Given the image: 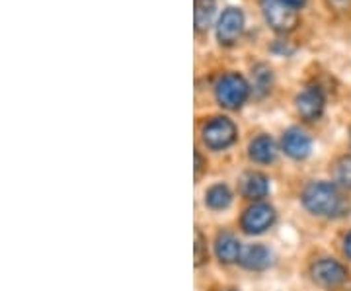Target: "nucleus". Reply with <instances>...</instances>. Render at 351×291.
Masks as SVG:
<instances>
[{
	"label": "nucleus",
	"mask_w": 351,
	"mask_h": 291,
	"mask_svg": "<svg viewBox=\"0 0 351 291\" xmlns=\"http://www.w3.org/2000/svg\"><path fill=\"white\" fill-rule=\"evenodd\" d=\"M217 102L228 108V110H239L244 102L248 100L250 96V86L244 80V76H240L239 73H226L225 76H221V80L217 82Z\"/></svg>",
	"instance_id": "2"
},
{
	"label": "nucleus",
	"mask_w": 351,
	"mask_h": 291,
	"mask_svg": "<svg viewBox=\"0 0 351 291\" xmlns=\"http://www.w3.org/2000/svg\"><path fill=\"white\" fill-rule=\"evenodd\" d=\"M240 190L244 194V198L260 200V198H265L267 191H269V180L260 172H248L242 178Z\"/></svg>",
	"instance_id": "13"
},
{
	"label": "nucleus",
	"mask_w": 351,
	"mask_h": 291,
	"mask_svg": "<svg viewBox=\"0 0 351 291\" xmlns=\"http://www.w3.org/2000/svg\"><path fill=\"white\" fill-rule=\"evenodd\" d=\"M205 260H207V244L199 231H195V266H201Z\"/></svg>",
	"instance_id": "18"
},
{
	"label": "nucleus",
	"mask_w": 351,
	"mask_h": 291,
	"mask_svg": "<svg viewBox=\"0 0 351 291\" xmlns=\"http://www.w3.org/2000/svg\"><path fill=\"white\" fill-rule=\"evenodd\" d=\"M313 279L322 288H338L348 279V272L336 260L322 258L313 266Z\"/></svg>",
	"instance_id": "7"
},
{
	"label": "nucleus",
	"mask_w": 351,
	"mask_h": 291,
	"mask_svg": "<svg viewBox=\"0 0 351 291\" xmlns=\"http://www.w3.org/2000/svg\"><path fill=\"white\" fill-rule=\"evenodd\" d=\"M281 2L291 6V8H295V10H299V8H302L306 4V0H281Z\"/></svg>",
	"instance_id": "19"
},
{
	"label": "nucleus",
	"mask_w": 351,
	"mask_h": 291,
	"mask_svg": "<svg viewBox=\"0 0 351 291\" xmlns=\"http://www.w3.org/2000/svg\"><path fill=\"white\" fill-rule=\"evenodd\" d=\"M230 200H232V196H230V190L226 188L225 184H217L205 194V203L211 209H225V207L230 205Z\"/></svg>",
	"instance_id": "15"
},
{
	"label": "nucleus",
	"mask_w": 351,
	"mask_h": 291,
	"mask_svg": "<svg viewBox=\"0 0 351 291\" xmlns=\"http://www.w3.org/2000/svg\"><path fill=\"white\" fill-rule=\"evenodd\" d=\"M311 147L313 145H311L308 135L301 129H297V127H291L287 133L283 135V151L287 152L291 159H297V161L306 159L308 152H311Z\"/></svg>",
	"instance_id": "9"
},
{
	"label": "nucleus",
	"mask_w": 351,
	"mask_h": 291,
	"mask_svg": "<svg viewBox=\"0 0 351 291\" xmlns=\"http://www.w3.org/2000/svg\"><path fill=\"white\" fill-rule=\"evenodd\" d=\"M254 90L262 96L265 94L269 86H271V69H267L265 65H258L256 69H254Z\"/></svg>",
	"instance_id": "16"
},
{
	"label": "nucleus",
	"mask_w": 351,
	"mask_h": 291,
	"mask_svg": "<svg viewBox=\"0 0 351 291\" xmlns=\"http://www.w3.org/2000/svg\"><path fill=\"white\" fill-rule=\"evenodd\" d=\"M201 168H203V163H201L199 152H195V172H197V174L201 172Z\"/></svg>",
	"instance_id": "21"
},
{
	"label": "nucleus",
	"mask_w": 351,
	"mask_h": 291,
	"mask_svg": "<svg viewBox=\"0 0 351 291\" xmlns=\"http://www.w3.org/2000/svg\"><path fill=\"white\" fill-rule=\"evenodd\" d=\"M295 104L304 121H316L324 112V94L318 86H308L297 96Z\"/></svg>",
	"instance_id": "8"
},
{
	"label": "nucleus",
	"mask_w": 351,
	"mask_h": 291,
	"mask_svg": "<svg viewBox=\"0 0 351 291\" xmlns=\"http://www.w3.org/2000/svg\"><path fill=\"white\" fill-rule=\"evenodd\" d=\"M276 221V211L271 205L267 203H254L252 207L246 209V213L242 216V229L248 235H260L263 231L274 225Z\"/></svg>",
	"instance_id": "6"
},
{
	"label": "nucleus",
	"mask_w": 351,
	"mask_h": 291,
	"mask_svg": "<svg viewBox=\"0 0 351 291\" xmlns=\"http://www.w3.org/2000/svg\"><path fill=\"white\" fill-rule=\"evenodd\" d=\"M302 203L311 213L320 217L339 216L346 209V202H343L338 188L328 182L308 184L302 194Z\"/></svg>",
	"instance_id": "1"
},
{
	"label": "nucleus",
	"mask_w": 351,
	"mask_h": 291,
	"mask_svg": "<svg viewBox=\"0 0 351 291\" xmlns=\"http://www.w3.org/2000/svg\"><path fill=\"white\" fill-rule=\"evenodd\" d=\"M215 248H217L219 260L225 262V264H232V262L240 260V256H242L239 239H237L234 235H230V233H221V235L217 237Z\"/></svg>",
	"instance_id": "12"
},
{
	"label": "nucleus",
	"mask_w": 351,
	"mask_h": 291,
	"mask_svg": "<svg viewBox=\"0 0 351 291\" xmlns=\"http://www.w3.org/2000/svg\"><path fill=\"white\" fill-rule=\"evenodd\" d=\"M262 14L267 25L277 34H289L299 25V14L281 0H262Z\"/></svg>",
	"instance_id": "3"
},
{
	"label": "nucleus",
	"mask_w": 351,
	"mask_h": 291,
	"mask_svg": "<svg viewBox=\"0 0 351 291\" xmlns=\"http://www.w3.org/2000/svg\"><path fill=\"white\" fill-rule=\"evenodd\" d=\"M215 10H217V0H195L193 20H195V30L197 32H205L211 25Z\"/></svg>",
	"instance_id": "14"
},
{
	"label": "nucleus",
	"mask_w": 351,
	"mask_h": 291,
	"mask_svg": "<svg viewBox=\"0 0 351 291\" xmlns=\"http://www.w3.org/2000/svg\"><path fill=\"white\" fill-rule=\"evenodd\" d=\"M336 182L343 188H351V156H341L334 168Z\"/></svg>",
	"instance_id": "17"
},
{
	"label": "nucleus",
	"mask_w": 351,
	"mask_h": 291,
	"mask_svg": "<svg viewBox=\"0 0 351 291\" xmlns=\"http://www.w3.org/2000/svg\"><path fill=\"white\" fill-rule=\"evenodd\" d=\"M343 251L348 254V258H351V233L348 235V239H346V246H343Z\"/></svg>",
	"instance_id": "20"
},
{
	"label": "nucleus",
	"mask_w": 351,
	"mask_h": 291,
	"mask_svg": "<svg viewBox=\"0 0 351 291\" xmlns=\"http://www.w3.org/2000/svg\"><path fill=\"white\" fill-rule=\"evenodd\" d=\"M240 262H242V266L248 268V270H258L260 272V270L271 266V253L263 244H252L242 253Z\"/></svg>",
	"instance_id": "11"
},
{
	"label": "nucleus",
	"mask_w": 351,
	"mask_h": 291,
	"mask_svg": "<svg viewBox=\"0 0 351 291\" xmlns=\"http://www.w3.org/2000/svg\"><path fill=\"white\" fill-rule=\"evenodd\" d=\"M201 137L209 149L221 151L237 141V126L228 117H213L203 126Z\"/></svg>",
	"instance_id": "4"
},
{
	"label": "nucleus",
	"mask_w": 351,
	"mask_h": 291,
	"mask_svg": "<svg viewBox=\"0 0 351 291\" xmlns=\"http://www.w3.org/2000/svg\"><path fill=\"white\" fill-rule=\"evenodd\" d=\"M248 154L254 163H260V165H269L274 163L277 156V147L274 139L269 135H260L250 143V149Z\"/></svg>",
	"instance_id": "10"
},
{
	"label": "nucleus",
	"mask_w": 351,
	"mask_h": 291,
	"mask_svg": "<svg viewBox=\"0 0 351 291\" xmlns=\"http://www.w3.org/2000/svg\"><path fill=\"white\" fill-rule=\"evenodd\" d=\"M350 141H351V131H350Z\"/></svg>",
	"instance_id": "22"
},
{
	"label": "nucleus",
	"mask_w": 351,
	"mask_h": 291,
	"mask_svg": "<svg viewBox=\"0 0 351 291\" xmlns=\"http://www.w3.org/2000/svg\"><path fill=\"white\" fill-rule=\"evenodd\" d=\"M244 12L237 6H228L223 10L219 22H217V39L221 45H232L237 43L244 32Z\"/></svg>",
	"instance_id": "5"
}]
</instances>
